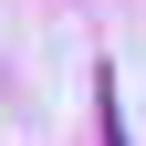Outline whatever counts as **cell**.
<instances>
[{"instance_id": "cell-1", "label": "cell", "mask_w": 146, "mask_h": 146, "mask_svg": "<svg viewBox=\"0 0 146 146\" xmlns=\"http://www.w3.org/2000/svg\"><path fill=\"white\" fill-rule=\"evenodd\" d=\"M94 125H104V146H125V104H115V84H94Z\"/></svg>"}]
</instances>
